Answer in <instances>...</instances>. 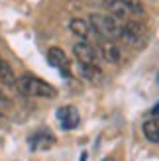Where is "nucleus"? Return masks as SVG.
<instances>
[{"label":"nucleus","instance_id":"obj_1","mask_svg":"<svg viewBox=\"0 0 159 161\" xmlns=\"http://www.w3.org/2000/svg\"><path fill=\"white\" fill-rule=\"evenodd\" d=\"M89 24H90V30L96 31L104 39H120L122 36L124 24L120 22V18H116L112 14H90Z\"/></svg>","mask_w":159,"mask_h":161},{"label":"nucleus","instance_id":"obj_2","mask_svg":"<svg viewBox=\"0 0 159 161\" xmlns=\"http://www.w3.org/2000/svg\"><path fill=\"white\" fill-rule=\"evenodd\" d=\"M16 85H18L20 92L26 94V96H37V98H53L57 91H55V86L49 85L47 80L39 79V77H34V75H22L18 80H16Z\"/></svg>","mask_w":159,"mask_h":161},{"label":"nucleus","instance_id":"obj_3","mask_svg":"<svg viewBox=\"0 0 159 161\" xmlns=\"http://www.w3.org/2000/svg\"><path fill=\"white\" fill-rule=\"evenodd\" d=\"M104 6L112 16L122 20H130L132 16L144 14V6H141L140 0H106Z\"/></svg>","mask_w":159,"mask_h":161},{"label":"nucleus","instance_id":"obj_4","mask_svg":"<svg viewBox=\"0 0 159 161\" xmlns=\"http://www.w3.org/2000/svg\"><path fill=\"white\" fill-rule=\"evenodd\" d=\"M145 39V26L141 22L136 20H126L122 26V36L120 42L128 43V45H141Z\"/></svg>","mask_w":159,"mask_h":161},{"label":"nucleus","instance_id":"obj_5","mask_svg":"<svg viewBox=\"0 0 159 161\" xmlns=\"http://www.w3.org/2000/svg\"><path fill=\"white\" fill-rule=\"evenodd\" d=\"M73 53H75V57L81 65H96V51H94V47L90 43H86V42L75 43Z\"/></svg>","mask_w":159,"mask_h":161},{"label":"nucleus","instance_id":"obj_6","mask_svg":"<svg viewBox=\"0 0 159 161\" xmlns=\"http://www.w3.org/2000/svg\"><path fill=\"white\" fill-rule=\"evenodd\" d=\"M100 55L106 63H112V65H118L122 61V49L118 43H114V39H104L100 43Z\"/></svg>","mask_w":159,"mask_h":161},{"label":"nucleus","instance_id":"obj_7","mask_svg":"<svg viewBox=\"0 0 159 161\" xmlns=\"http://www.w3.org/2000/svg\"><path fill=\"white\" fill-rule=\"evenodd\" d=\"M57 120L61 122L63 130H73V128L79 126L81 116H79V110L75 106H63L57 110Z\"/></svg>","mask_w":159,"mask_h":161},{"label":"nucleus","instance_id":"obj_8","mask_svg":"<svg viewBox=\"0 0 159 161\" xmlns=\"http://www.w3.org/2000/svg\"><path fill=\"white\" fill-rule=\"evenodd\" d=\"M47 59H49V63L59 69L63 75H69L71 73V63H69V57L65 55V51L61 49V47H51L49 51H47Z\"/></svg>","mask_w":159,"mask_h":161},{"label":"nucleus","instance_id":"obj_9","mask_svg":"<svg viewBox=\"0 0 159 161\" xmlns=\"http://www.w3.org/2000/svg\"><path fill=\"white\" fill-rule=\"evenodd\" d=\"M69 30H71V34H75L77 37L85 39V37H89V34H90V24L81 20V18H75V20L69 22Z\"/></svg>","mask_w":159,"mask_h":161},{"label":"nucleus","instance_id":"obj_10","mask_svg":"<svg viewBox=\"0 0 159 161\" xmlns=\"http://www.w3.org/2000/svg\"><path fill=\"white\" fill-rule=\"evenodd\" d=\"M79 71H81L83 79L90 80V83H96V85L104 79V77H102V71L96 65H81V63H79Z\"/></svg>","mask_w":159,"mask_h":161},{"label":"nucleus","instance_id":"obj_11","mask_svg":"<svg viewBox=\"0 0 159 161\" xmlns=\"http://www.w3.org/2000/svg\"><path fill=\"white\" fill-rule=\"evenodd\" d=\"M16 80H18V79H16L14 71L10 67V63H8L4 57H0V83L12 86V85H16Z\"/></svg>","mask_w":159,"mask_h":161},{"label":"nucleus","instance_id":"obj_12","mask_svg":"<svg viewBox=\"0 0 159 161\" xmlns=\"http://www.w3.org/2000/svg\"><path fill=\"white\" fill-rule=\"evenodd\" d=\"M144 136L151 143H159V118H151L144 122Z\"/></svg>","mask_w":159,"mask_h":161},{"label":"nucleus","instance_id":"obj_13","mask_svg":"<svg viewBox=\"0 0 159 161\" xmlns=\"http://www.w3.org/2000/svg\"><path fill=\"white\" fill-rule=\"evenodd\" d=\"M53 136L51 134H47V132H39L36 138H34V143H31V147L34 149H47V147H51L53 146Z\"/></svg>","mask_w":159,"mask_h":161},{"label":"nucleus","instance_id":"obj_14","mask_svg":"<svg viewBox=\"0 0 159 161\" xmlns=\"http://www.w3.org/2000/svg\"><path fill=\"white\" fill-rule=\"evenodd\" d=\"M151 114H153V118H159V104H155V106H153Z\"/></svg>","mask_w":159,"mask_h":161},{"label":"nucleus","instance_id":"obj_15","mask_svg":"<svg viewBox=\"0 0 159 161\" xmlns=\"http://www.w3.org/2000/svg\"><path fill=\"white\" fill-rule=\"evenodd\" d=\"M0 102H6V96L2 94V91H0Z\"/></svg>","mask_w":159,"mask_h":161},{"label":"nucleus","instance_id":"obj_16","mask_svg":"<svg viewBox=\"0 0 159 161\" xmlns=\"http://www.w3.org/2000/svg\"><path fill=\"white\" fill-rule=\"evenodd\" d=\"M102 161H116L114 157H106V159H102Z\"/></svg>","mask_w":159,"mask_h":161},{"label":"nucleus","instance_id":"obj_17","mask_svg":"<svg viewBox=\"0 0 159 161\" xmlns=\"http://www.w3.org/2000/svg\"><path fill=\"white\" fill-rule=\"evenodd\" d=\"M85 157H86V155H83V157H81V161H85Z\"/></svg>","mask_w":159,"mask_h":161}]
</instances>
